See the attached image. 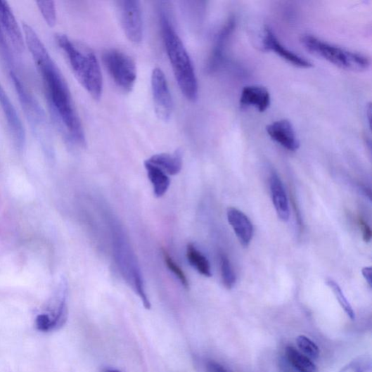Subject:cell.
<instances>
[{"label":"cell","mask_w":372,"mask_h":372,"mask_svg":"<svg viewBox=\"0 0 372 372\" xmlns=\"http://www.w3.org/2000/svg\"><path fill=\"white\" fill-rule=\"evenodd\" d=\"M236 27L234 16L230 17L223 27L218 32L213 49L206 65V71L208 74H214L221 68L225 57L227 44L233 33Z\"/></svg>","instance_id":"9c48e42d"},{"label":"cell","mask_w":372,"mask_h":372,"mask_svg":"<svg viewBox=\"0 0 372 372\" xmlns=\"http://www.w3.org/2000/svg\"><path fill=\"white\" fill-rule=\"evenodd\" d=\"M38 8L44 19L50 27H53L57 22V13L55 3L53 1H39Z\"/></svg>","instance_id":"cb8c5ba5"},{"label":"cell","mask_w":372,"mask_h":372,"mask_svg":"<svg viewBox=\"0 0 372 372\" xmlns=\"http://www.w3.org/2000/svg\"><path fill=\"white\" fill-rule=\"evenodd\" d=\"M272 201L280 220L287 222L290 219V207L286 189L276 172H273L270 178Z\"/></svg>","instance_id":"2e32d148"},{"label":"cell","mask_w":372,"mask_h":372,"mask_svg":"<svg viewBox=\"0 0 372 372\" xmlns=\"http://www.w3.org/2000/svg\"><path fill=\"white\" fill-rule=\"evenodd\" d=\"M300 41L306 50L341 69L363 72L370 67L371 60L367 56L334 46L315 36L304 34Z\"/></svg>","instance_id":"277c9868"},{"label":"cell","mask_w":372,"mask_h":372,"mask_svg":"<svg viewBox=\"0 0 372 372\" xmlns=\"http://www.w3.org/2000/svg\"><path fill=\"white\" fill-rule=\"evenodd\" d=\"M326 283L328 286H329V287L333 290L336 298L338 299L341 307L345 311L346 314L349 317V319L354 320L356 318L355 313L352 307L351 304L349 303L344 293H342L339 284L332 278H328Z\"/></svg>","instance_id":"7402d4cb"},{"label":"cell","mask_w":372,"mask_h":372,"mask_svg":"<svg viewBox=\"0 0 372 372\" xmlns=\"http://www.w3.org/2000/svg\"><path fill=\"white\" fill-rule=\"evenodd\" d=\"M221 269L224 286L231 290L236 284V276L228 257L221 255Z\"/></svg>","instance_id":"603a6c76"},{"label":"cell","mask_w":372,"mask_h":372,"mask_svg":"<svg viewBox=\"0 0 372 372\" xmlns=\"http://www.w3.org/2000/svg\"><path fill=\"white\" fill-rule=\"evenodd\" d=\"M56 40L67 56L77 80L94 99L100 100L103 92V77L94 53L65 34H57Z\"/></svg>","instance_id":"3957f363"},{"label":"cell","mask_w":372,"mask_h":372,"mask_svg":"<svg viewBox=\"0 0 372 372\" xmlns=\"http://www.w3.org/2000/svg\"><path fill=\"white\" fill-rule=\"evenodd\" d=\"M207 367L210 372H226L222 366L214 362H209Z\"/></svg>","instance_id":"f1b7e54d"},{"label":"cell","mask_w":372,"mask_h":372,"mask_svg":"<svg viewBox=\"0 0 372 372\" xmlns=\"http://www.w3.org/2000/svg\"><path fill=\"white\" fill-rule=\"evenodd\" d=\"M160 24L165 47L174 77L183 95L188 101H195L199 96V86L193 63L167 11L163 8L160 11Z\"/></svg>","instance_id":"7a4b0ae2"},{"label":"cell","mask_w":372,"mask_h":372,"mask_svg":"<svg viewBox=\"0 0 372 372\" xmlns=\"http://www.w3.org/2000/svg\"><path fill=\"white\" fill-rule=\"evenodd\" d=\"M122 28L127 39L134 43L141 42L143 36V13L140 2L123 0L117 3Z\"/></svg>","instance_id":"8992f818"},{"label":"cell","mask_w":372,"mask_h":372,"mask_svg":"<svg viewBox=\"0 0 372 372\" xmlns=\"http://www.w3.org/2000/svg\"><path fill=\"white\" fill-rule=\"evenodd\" d=\"M297 344L301 351L313 359H316L319 356L318 346L309 338L304 335L299 336L296 340Z\"/></svg>","instance_id":"484cf974"},{"label":"cell","mask_w":372,"mask_h":372,"mask_svg":"<svg viewBox=\"0 0 372 372\" xmlns=\"http://www.w3.org/2000/svg\"><path fill=\"white\" fill-rule=\"evenodd\" d=\"M359 225L361 229L363 238L365 243H369L371 239V229L368 224L361 217H359Z\"/></svg>","instance_id":"4316f807"},{"label":"cell","mask_w":372,"mask_h":372,"mask_svg":"<svg viewBox=\"0 0 372 372\" xmlns=\"http://www.w3.org/2000/svg\"><path fill=\"white\" fill-rule=\"evenodd\" d=\"M162 253L165 264L169 269V270L172 272L174 275L177 276V278H179L182 286L186 289H188L189 283L184 271L181 269L179 265H177V262L172 259V258L165 250H163Z\"/></svg>","instance_id":"d4e9b609"},{"label":"cell","mask_w":372,"mask_h":372,"mask_svg":"<svg viewBox=\"0 0 372 372\" xmlns=\"http://www.w3.org/2000/svg\"><path fill=\"white\" fill-rule=\"evenodd\" d=\"M362 274L370 288L372 286V269L371 267H365L362 269Z\"/></svg>","instance_id":"83f0119b"},{"label":"cell","mask_w":372,"mask_h":372,"mask_svg":"<svg viewBox=\"0 0 372 372\" xmlns=\"http://www.w3.org/2000/svg\"><path fill=\"white\" fill-rule=\"evenodd\" d=\"M0 104H1L14 144L18 150H22L26 143L25 129L1 84H0Z\"/></svg>","instance_id":"30bf717a"},{"label":"cell","mask_w":372,"mask_h":372,"mask_svg":"<svg viewBox=\"0 0 372 372\" xmlns=\"http://www.w3.org/2000/svg\"><path fill=\"white\" fill-rule=\"evenodd\" d=\"M9 75L14 85L19 101L34 129L45 128L46 114L36 98L29 92L16 71H10Z\"/></svg>","instance_id":"52a82bcc"},{"label":"cell","mask_w":372,"mask_h":372,"mask_svg":"<svg viewBox=\"0 0 372 372\" xmlns=\"http://www.w3.org/2000/svg\"><path fill=\"white\" fill-rule=\"evenodd\" d=\"M147 161L160 167L170 176H176L182 169L183 153L180 149L174 151L173 154L163 153V154L152 156Z\"/></svg>","instance_id":"e0dca14e"},{"label":"cell","mask_w":372,"mask_h":372,"mask_svg":"<svg viewBox=\"0 0 372 372\" xmlns=\"http://www.w3.org/2000/svg\"><path fill=\"white\" fill-rule=\"evenodd\" d=\"M227 217L240 245L245 248L248 247L254 234L253 225L249 217L243 212L234 207L228 209Z\"/></svg>","instance_id":"5bb4252c"},{"label":"cell","mask_w":372,"mask_h":372,"mask_svg":"<svg viewBox=\"0 0 372 372\" xmlns=\"http://www.w3.org/2000/svg\"><path fill=\"white\" fill-rule=\"evenodd\" d=\"M23 30L25 43L45 85L51 113L56 123L68 133L72 141L84 146V129L67 81L34 29L24 23Z\"/></svg>","instance_id":"6da1fadb"},{"label":"cell","mask_w":372,"mask_h":372,"mask_svg":"<svg viewBox=\"0 0 372 372\" xmlns=\"http://www.w3.org/2000/svg\"><path fill=\"white\" fill-rule=\"evenodd\" d=\"M102 59L108 73L120 89L127 93L132 91L137 78L134 59L117 49L107 50Z\"/></svg>","instance_id":"5b68a950"},{"label":"cell","mask_w":372,"mask_h":372,"mask_svg":"<svg viewBox=\"0 0 372 372\" xmlns=\"http://www.w3.org/2000/svg\"><path fill=\"white\" fill-rule=\"evenodd\" d=\"M144 166L148 179L154 188L155 195L160 198L167 193L170 185V180L162 169L147 160L144 162Z\"/></svg>","instance_id":"ac0fdd59"},{"label":"cell","mask_w":372,"mask_h":372,"mask_svg":"<svg viewBox=\"0 0 372 372\" xmlns=\"http://www.w3.org/2000/svg\"><path fill=\"white\" fill-rule=\"evenodd\" d=\"M186 256L190 265L197 271L206 277L212 276L210 262L193 244L188 245Z\"/></svg>","instance_id":"d6986e66"},{"label":"cell","mask_w":372,"mask_h":372,"mask_svg":"<svg viewBox=\"0 0 372 372\" xmlns=\"http://www.w3.org/2000/svg\"><path fill=\"white\" fill-rule=\"evenodd\" d=\"M287 355L290 364L300 372H316V365L309 359L300 353L293 347H288Z\"/></svg>","instance_id":"ffe728a7"},{"label":"cell","mask_w":372,"mask_h":372,"mask_svg":"<svg viewBox=\"0 0 372 372\" xmlns=\"http://www.w3.org/2000/svg\"><path fill=\"white\" fill-rule=\"evenodd\" d=\"M262 44H264V49L266 51L275 53L284 60L295 65L296 68L309 69L313 67L312 63L309 60L284 47L269 27L265 28Z\"/></svg>","instance_id":"7c38bea8"},{"label":"cell","mask_w":372,"mask_h":372,"mask_svg":"<svg viewBox=\"0 0 372 372\" xmlns=\"http://www.w3.org/2000/svg\"><path fill=\"white\" fill-rule=\"evenodd\" d=\"M0 25L9 38L13 49L22 53L25 49V41L13 11L6 1L0 0Z\"/></svg>","instance_id":"8fae6325"},{"label":"cell","mask_w":372,"mask_h":372,"mask_svg":"<svg viewBox=\"0 0 372 372\" xmlns=\"http://www.w3.org/2000/svg\"><path fill=\"white\" fill-rule=\"evenodd\" d=\"M151 90L158 117L162 121H168L172 113V98L165 75L160 68L152 72Z\"/></svg>","instance_id":"ba28073f"},{"label":"cell","mask_w":372,"mask_h":372,"mask_svg":"<svg viewBox=\"0 0 372 372\" xmlns=\"http://www.w3.org/2000/svg\"><path fill=\"white\" fill-rule=\"evenodd\" d=\"M267 131L270 138L284 148L296 151L300 148L295 129L288 120L272 122L267 127Z\"/></svg>","instance_id":"4fadbf2b"},{"label":"cell","mask_w":372,"mask_h":372,"mask_svg":"<svg viewBox=\"0 0 372 372\" xmlns=\"http://www.w3.org/2000/svg\"><path fill=\"white\" fill-rule=\"evenodd\" d=\"M102 372H122L120 370L117 369H113V368H105L103 370Z\"/></svg>","instance_id":"f546056e"},{"label":"cell","mask_w":372,"mask_h":372,"mask_svg":"<svg viewBox=\"0 0 372 372\" xmlns=\"http://www.w3.org/2000/svg\"><path fill=\"white\" fill-rule=\"evenodd\" d=\"M239 103L243 108L254 107L259 113H264L271 105V95L264 86H246L240 94Z\"/></svg>","instance_id":"9a60e30c"},{"label":"cell","mask_w":372,"mask_h":372,"mask_svg":"<svg viewBox=\"0 0 372 372\" xmlns=\"http://www.w3.org/2000/svg\"><path fill=\"white\" fill-rule=\"evenodd\" d=\"M0 57L6 65L8 71L15 70L14 56L1 25H0Z\"/></svg>","instance_id":"44dd1931"}]
</instances>
